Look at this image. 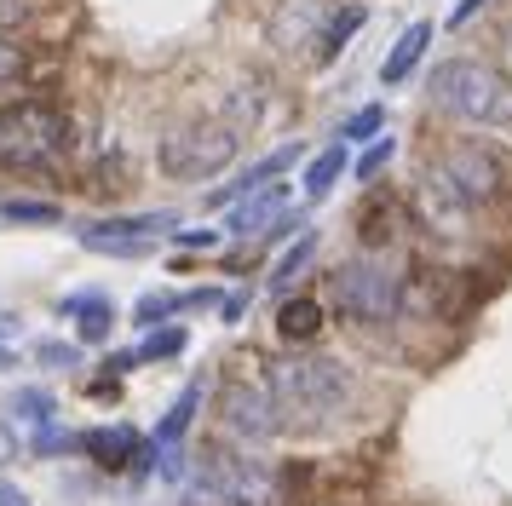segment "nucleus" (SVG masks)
I'll use <instances>...</instances> for the list:
<instances>
[{
	"label": "nucleus",
	"instance_id": "7",
	"mask_svg": "<svg viewBox=\"0 0 512 506\" xmlns=\"http://www.w3.org/2000/svg\"><path fill=\"white\" fill-rule=\"evenodd\" d=\"M173 230V213H127V219H93L75 225V242L93 253H150Z\"/></svg>",
	"mask_w": 512,
	"mask_h": 506
},
{
	"label": "nucleus",
	"instance_id": "16",
	"mask_svg": "<svg viewBox=\"0 0 512 506\" xmlns=\"http://www.w3.org/2000/svg\"><path fill=\"white\" fill-rule=\"evenodd\" d=\"M196 414H202V380H190V386L167 403V414L156 420V449H179L185 432L196 426Z\"/></svg>",
	"mask_w": 512,
	"mask_h": 506
},
{
	"label": "nucleus",
	"instance_id": "31",
	"mask_svg": "<svg viewBox=\"0 0 512 506\" xmlns=\"http://www.w3.org/2000/svg\"><path fill=\"white\" fill-rule=\"evenodd\" d=\"M179 248H219V230H179Z\"/></svg>",
	"mask_w": 512,
	"mask_h": 506
},
{
	"label": "nucleus",
	"instance_id": "27",
	"mask_svg": "<svg viewBox=\"0 0 512 506\" xmlns=\"http://www.w3.org/2000/svg\"><path fill=\"white\" fill-rule=\"evenodd\" d=\"M392 156H397V144H392L386 133H380V138L369 144V150L357 156V179H374V173H386V161H392Z\"/></svg>",
	"mask_w": 512,
	"mask_h": 506
},
{
	"label": "nucleus",
	"instance_id": "22",
	"mask_svg": "<svg viewBox=\"0 0 512 506\" xmlns=\"http://www.w3.org/2000/svg\"><path fill=\"white\" fill-rule=\"evenodd\" d=\"M0 219H12V225H58L64 207L58 202H29V196H6V202H0Z\"/></svg>",
	"mask_w": 512,
	"mask_h": 506
},
{
	"label": "nucleus",
	"instance_id": "13",
	"mask_svg": "<svg viewBox=\"0 0 512 506\" xmlns=\"http://www.w3.org/2000/svg\"><path fill=\"white\" fill-rule=\"evenodd\" d=\"M294 161H300V144H282V150H271V156H259L254 167H242L231 184L208 190V207H236L242 196H254V190H265V184H277V173H288Z\"/></svg>",
	"mask_w": 512,
	"mask_h": 506
},
{
	"label": "nucleus",
	"instance_id": "34",
	"mask_svg": "<svg viewBox=\"0 0 512 506\" xmlns=\"http://www.w3.org/2000/svg\"><path fill=\"white\" fill-rule=\"evenodd\" d=\"M0 506H29L24 489H12V483H0Z\"/></svg>",
	"mask_w": 512,
	"mask_h": 506
},
{
	"label": "nucleus",
	"instance_id": "32",
	"mask_svg": "<svg viewBox=\"0 0 512 506\" xmlns=\"http://www.w3.org/2000/svg\"><path fill=\"white\" fill-rule=\"evenodd\" d=\"M18 455H24V443H18V432L0 420V466H6V460H18Z\"/></svg>",
	"mask_w": 512,
	"mask_h": 506
},
{
	"label": "nucleus",
	"instance_id": "2",
	"mask_svg": "<svg viewBox=\"0 0 512 506\" xmlns=\"http://www.w3.org/2000/svg\"><path fill=\"white\" fill-rule=\"evenodd\" d=\"M426 92H432V104H443L472 127H512V81L484 58H443Z\"/></svg>",
	"mask_w": 512,
	"mask_h": 506
},
{
	"label": "nucleus",
	"instance_id": "19",
	"mask_svg": "<svg viewBox=\"0 0 512 506\" xmlns=\"http://www.w3.org/2000/svg\"><path fill=\"white\" fill-rule=\"evenodd\" d=\"M277 334L282 340H317V334H323V311H317L311 299H288L277 311Z\"/></svg>",
	"mask_w": 512,
	"mask_h": 506
},
{
	"label": "nucleus",
	"instance_id": "1",
	"mask_svg": "<svg viewBox=\"0 0 512 506\" xmlns=\"http://www.w3.org/2000/svg\"><path fill=\"white\" fill-rule=\"evenodd\" d=\"M351 391H357V380L334 357H282V363H271V397H277V414L288 432L334 426L346 414Z\"/></svg>",
	"mask_w": 512,
	"mask_h": 506
},
{
	"label": "nucleus",
	"instance_id": "29",
	"mask_svg": "<svg viewBox=\"0 0 512 506\" xmlns=\"http://www.w3.org/2000/svg\"><path fill=\"white\" fill-rule=\"evenodd\" d=\"M18 75H24V46L6 41V29H0V87H12Z\"/></svg>",
	"mask_w": 512,
	"mask_h": 506
},
{
	"label": "nucleus",
	"instance_id": "6",
	"mask_svg": "<svg viewBox=\"0 0 512 506\" xmlns=\"http://www.w3.org/2000/svg\"><path fill=\"white\" fill-rule=\"evenodd\" d=\"M334 299L351 322H392L403 305V271H392L386 259H346L334 271Z\"/></svg>",
	"mask_w": 512,
	"mask_h": 506
},
{
	"label": "nucleus",
	"instance_id": "28",
	"mask_svg": "<svg viewBox=\"0 0 512 506\" xmlns=\"http://www.w3.org/2000/svg\"><path fill=\"white\" fill-rule=\"evenodd\" d=\"M75 437L64 432V426H58V420H52V426H35V455L41 460H52V455H64V449H70Z\"/></svg>",
	"mask_w": 512,
	"mask_h": 506
},
{
	"label": "nucleus",
	"instance_id": "10",
	"mask_svg": "<svg viewBox=\"0 0 512 506\" xmlns=\"http://www.w3.org/2000/svg\"><path fill=\"white\" fill-rule=\"evenodd\" d=\"M438 167L455 179V190H461L472 207H484L501 196V161L489 156L484 144H472V138H461V144H443Z\"/></svg>",
	"mask_w": 512,
	"mask_h": 506
},
{
	"label": "nucleus",
	"instance_id": "37",
	"mask_svg": "<svg viewBox=\"0 0 512 506\" xmlns=\"http://www.w3.org/2000/svg\"><path fill=\"white\" fill-rule=\"evenodd\" d=\"M12 363H18V357H12V351H6V345H0V368H12Z\"/></svg>",
	"mask_w": 512,
	"mask_h": 506
},
{
	"label": "nucleus",
	"instance_id": "23",
	"mask_svg": "<svg viewBox=\"0 0 512 506\" xmlns=\"http://www.w3.org/2000/svg\"><path fill=\"white\" fill-rule=\"evenodd\" d=\"M363 18H369L363 6H346V12H334V18H328V29H323V58H340V52L351 46V35L363 29Z\"/></svg>",
	"mask_w": 512,
	"mask_h": 506
},
{
	"label": "nucleus",
	"instance_id": "20",
	"mask_svg": "<svg viewBox=\"0 0 512 506\" xmlns=\"http://www.w3.org/2000/svg\"><path fill=\"white\" fill-rule=\"evenodd\" d=\"M12 414H18V426H52V420H58V397L41 391V386H18Z\"/></svg>",
	"mask_w": 512,
	"mask_h": 506
},
{
	"label": "nucleus",
	"instance_id": "4",
	"mask_svg": "<svg viewBox=\"0 0 512 506\" xmlns=\"http://www.w3.org/2000/svg\"><path fill=\"white\" fill-rule=\"evenodd\" d=\"M236 127L225 121H179L173 133L162 138V173L179 184H202L213 173H225L236 161Z\"/></svg>",
	"mask_w": 512,
	"mask_h": 506
},
{
	"label": "nucleus",
	"instance_id": "26",
	"mask_svg": "<svg viewBox=\"0 0 512 506\" xmlns=\"http://www.w3.org/2000/svg\"><path fill=\"white\" fill-rule=\"evenodd\" d=\"M35 363H41V368H75V363H81V345H70V340H41V345H35Z\"/></svg>",
	"mask_w": 512,
	"mask_h": 506
},
{
	"label": "nucleus",
	"instance_id": "18",
	"mask_svg": "<svg viewBox=\"0 0 512 506\" xmlns=\"http://www.w3.org/2000/svg\"><path fill=\"white\" fill-rule=\"evenodd\" d=\"M340 173H346V138H334L328 150L311 156V167H305V196H311V202H323L328 190L340 184Z\"/></svg>",
	"mask_w": 512,
	"mask_h": 506
},
{
	"label": "nucleus",
	"instance_id": "17",
	"mask_svg": "<svg viewBox=\"0 0 512 506\" xmlns=\"http://www.w3.org/2000/svg\"><path fill=\"white\" fill-rule=\"evenodd\" d=\"M81 449L104 466H127V455H139V432L133 426H98V432L81 437Z\"/></svg>",
	"mask_w": 512,
	"mask_h": 506
},
{
	"label": "nucleus",
	"instance_id": "12",
	"mask_svg": "<svg viewBox=\"0 0 512 506\" xmlns=\"http://www.w3.org/2000/svg\"><path fill=\"white\" fill-rule=\"evenodd\" d=\"M323 29H328L323 0H271V12H265V35L277 46H305Z\"/></svg>",
	"mask_w": 512,
	"mask_h": 506
},
{
	"label": "nucleus",
	"instance_id": "21",
	"mask_svg": "<svg viewBox=\"0 0 512 506\" xmlns=\"http://www.w3.org/2000/svg\"><path fill=\"white\" fill-rule=\"evenodd\" d=\"M311 253H317V230H305L300 242H294V248L277 259V271H271V288H277V294H288V288H294V276L311 265Z\"/></svg>",
	"mask_w": 512,
	"mask_h": 506
},
{
	"label": "nucleus",
	"instance_id": "25",
	"mask_svg": "<svg viewBox=\"0 0 512 506\" xmlns=\"http://www.w3.org/2000/svg\"><path fill=\"white\" fill-rule=\"evenodd\" d=\"M185 351V328H150V340L139 345V363H162V357H179Z\"/></svg>",
	"mask_w": 512,
	"mask_h": 506
},
{
	"label": "nucleus",
	"instance_id": "15",
	"mask_svg": "<svg viewBox=\"0 0 512 506\" xmlns=\"http://www.w3.org/2000/svg\"><path fill=\"white\" fill-rule=\"evenodd\" d=\"M426 46H432V23L420 18V23H409V29H403V35L392 41L386 64H380V81H386V87H403V81L415 75V64L426 58Z\"/></svg>",
	"mask_w": 512,
	"mask_h": 506
},
{
	"label": "nucleus",
	"instance_id": "14",
	"mask_svg": "<svg viewBox=\"0 0 512 506\" xmlns=\"http://www.w3.org/2000/svg\"><path fill=\"white\" fill-rule=\"evenodd\" d=\"M58 311L75 317V334H81L87 345L110 340V328H116V299L110 294H64L58 299Z\"/></svg>",
	"mask_w": 512,
	"mask_h": 506
},
{
	"label": "nucleus",
	"instance_id": "11",
	"mask_svg": "<svg viewBox=\"0 0 512 506\" xmlns=\"http://www.w3.org/2000/svg\"><path fill=\"white\" fill-rule=\"evenodd\" d=\"M288 202H294L288 184H265V190H254V196H242V202L231 207V236H242V242L271 236V230L288 219Z\"/></svg>",
	"mask_w": 512,
	"mask_h": 506
},
{
	"label": "nucleus",
	"instance_id": "9",
	"mask_svg": "<svg viewBox=\"0 0 512 506\" xmlns=\"http://www.w3.org/2000/svg\"><path fill=\"white\" fill-rule=\"evenodd\" d=\"M415 207H420V225L438 230V236H466L472 230V202H466L455 179L443 167H426L415 184Z\"/></svg>",
	"mask_w": 512,
	"mask_h": 506
},
{
	"label": "nucleus",
	"instance_id": "3",
	"mask_svg": "<svg viewBox=\"0 0 512 506\" xmlns=\"http://www.w3.org/2000/svg\"><path fill=\"white\" fill-rule=\"evenodd\" d=\"M70 144V121L52 104H12L0 110V167H47L64 156Z\"/></svg>",
	"mask_w": 512,
	"mask_h": 506
},
{
	"label": "nucleus",
	"instance_id": "35",
	"mask_svg": "<svg viewBox=\"0 0 512 506\" xmlns=\"http://www.w3.org/2000/svg\"><path fill=\"white\" fill-rule=\"evenodd\" d=\"M478 6H484V0H461V6L449 12V23H466V18H472V12H478Z\"/></svg>",
	"mask_w": 512,
	"mask_h": 506
},
{
	"label": "nucleus",
	"instance_id": "33",
	"mask_svg": "<svg viewBox=\"0 0 512 506\" xmlns=\"http://www.w3.org/2000/svg\"><path fill=\"white\" fill-rule=\"evenodd\" d=\"M219 311H225V322H242V311H248V294H231Z\"/></svg>",
	"mask_w": 512,
	"mask_h": 506
},
{
	"label": "nucleus",
	"instance_id": "5",
	"mask_svg": "<svg viewBox=\"0 0 512 506\" xmlns=\"http://www.w3.org/2000/svg\"><path fill=\"white\" fill-rule=\"evenodd\" d=\"M196 478H202V489L225 495L231 506H277L282 501L277 472H271L259 455H248V449H219V443H213V449H202Z\"/></svg>",
	"mask_w": 512,
	"mask_h": 506
},
{
	"label": "nucleus",
	"instance_id": "8",
	"mask_svg": "<svg viewBox=\"0 0 512 506\" xmlns=\"http://www.w3.org/2000/svg\"><path fill=\"white\" fill-rule=\"evenodd\" d=\"M225 432L242 437V443H265V437L282 432V414H277V397H271V380L265 386H248V380H231L225 386Z\"/></svg>",
	"mask_w": 512,
	"mask_h": 506
},
{
	"label": "nucleus",
	"instance_id": "36",
	"mask_svg": "<svg viewBox=\"0 0 512 506\" xmlns=\"http://www.w3.org/2000/svg\"><path fill=\"white\" fill-rule=\"evenodd\" d=\"M12 334H18V317H6V311H0V340H12Z\"/></svg>",
	"mask_w": 512,
	"mask_h": 506
},
{
	"label": "nucleus",
	"instance_id": "30",
	"mask_svg": "<svg viewBox=\"0 0 512 506\" xmlns=\"http://www.w3.org/2000/svg\"><path fill=\"white\" fill-rule=\"evenodd\" d=\"M29 18V0H0V29H18Z\"/></svg>",
	"mask_w": 512,
	"mask_h": 506
},
{
	"label": "nucleus",
	"instance_id": "24",
	"mask_svg": "<svg viewBox=\"0 0 512 506\" xmlns=\"http://www.w3.org/2000/svg\"><path fill=\"white\" fill-rule=\"evenodd\" d=\"M380 127H386V110H380V104H363V110L340 127V138H346V144H374V138H380Z\"/></svg>",
	"mask_w": 512,
	"mask_h": 506
}]
</instances>
